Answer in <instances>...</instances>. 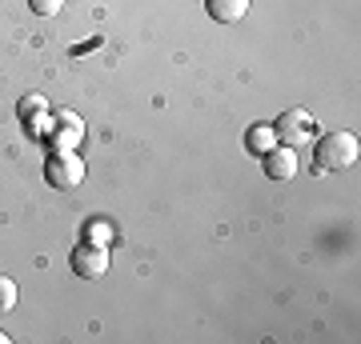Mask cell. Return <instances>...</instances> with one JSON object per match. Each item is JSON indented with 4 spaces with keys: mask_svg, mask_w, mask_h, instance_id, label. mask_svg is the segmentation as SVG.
I'll list each match as a JSON object with an SVG mask.
<instances>
[{
    "mask_svg": "<svg viewBox=\"0 0 361 344\" xmlns=\"http://www.w3.org/2000/svg\"><path fill=\"white\" fill-rule=\"evenodd\" d=\"M205 8L217 25H237L249 13V0H205Z\"/></svg>",
    "mask_w": 361,
    "mask_h": 344,
    "instance_id": "8992f818",
    "label": "cell"
},
{
    "mask_svg": "<svg viewBox=\"0 0 361 344\" xmlns=\"http://www.w3.org/2000/svg\"><path fill=\"white\" fill-rule=\"evenodd\" d=\"M73 260V272H77L80 281H101L104 272H109V253H104V244H80L77 253L68 256Z\"/></svg>",
    "mask_w": 361,
    "mask_h": 344,
    "instance_id": "277c9868",
    "label": "cell"
},
{
    "mask_svg": "<svg viewBox=\"0 0 361 344\" xmlns=\"http://www.w3.org/2000/svg\"><path fill=\"white\" fill-rule=\"evenodd\" d=\"M261 168H265V177L269 180H293L297 177V148H269L265 153V160H261Z\"/></svg>",
    "mask_w": 361,
    "mask_h": 344,
    "instance_id": "5b68a950",
    "label": "cell"
},
{
    "mask_svg": "<svg viewBox=\"0 0 361 344\" xmlns=\"http://www.w3.org/2000/svg\"><path fill=\"white\" fill-rule=\"evenodd\" d=\"M37 113H44V101H40V96H25V101H20V116L32 120Z\"/></svg>",
    "mask_w": 361,
    "mask_h": 344,
    "instance_id": "8fae6325",
    "label": "cell"
},
{
    "mask_svg": "<svg viewBox=\"0 0 361 344\" xmlns=\"http://www.w3.org/2000/svg\"><path fill=\"white\" fill-rule=\"evenodd\" d=\"M269 128H273V136H277L281 144L297 148V144H305V141H310L313 120H310V113H301V108H289V113H281Z\"/></svg>",
    "mask_w": 361,
    "mask_h": 344,
    "instance_id": "3957f363",
    "label": "cell"
},
{
    "mask_svg": "<svg viewBox=\"0 0 361 344\" xmlns=\"http://www.w3.org/2000/svg\"><path fill=\"white\" fill-rule=\"evenodd\" d=\"M44 180H49L56 192H73L85 184V160H80L73 148L68 153H52L44 160Z\"/></svg>",
    "mask_w": 361,
    "mask_h": 344,
    "instance_id": "7a4b0ae2",
    "label": "cell"
},
{
    "mask_svg": "<svg viewBox=\"0 0 361 344\" xmlns=\"http://www.w3.org/2000/svg\"><path fill=\"white\" fill-rule=\"evenodd\" d=\"M85 241H89V244H104V241H109V229H104L101 220H89V224H85Z\"/></svg>",
    "mask_w": 361,
    "mask_h": 344,
    "instance_id": "30bf717a",
    "label": "cell"
},
{
    "mask_svg": "<svg viewBox=\"0 0 361 344\" xmlns=\"http://www.w3.org/2000/svg\"><path fill=\"white\" fill-rule=\"evenodd\" d=\"M0 344H8V336H4V332H0Z\"/></svg>",
    "mask_w": 361,
    "mask_h": 344,
    "instance_id": "7c38bea8",
    "label": "cell"
},
{
    "mask_svg": "<svg viewBox=\"0 0 361 344\" xmlns=\"http://www.w3.org/2000/svg\"><path fill=\"white\" fill-rule=\"evenodd\" d=\"M16 300H20V288H16L13 276H0V312H13Z\"/></svg>",
    "mask_w": 361,
    "mask_h": 344,
    "instance_id": "52a82bcc",
    "label": "cell"
},
{
    "mask_svg": "<svg viewBox=\"0 0 361 344\" xmlns=\"http://www.w3.org/2000/svg\"><path fill=\"white\" fill-rule=\"evenodd\" d=\"M273 141H277V136H273V128L269 125H257V128H253V132H249V148H253V153H269V144Z\"/></svg>",
    "mask_w": 361,
    "mask_h": 344,
    "instance_id": "ba28073f",
    "label": "cell"
},
{
    "mask_svg": "<svg viewBox=\"0 0 361 344\" xmlns=\"http://www.w3.org/2000/svg\"><path fill=\"white\" fill-rule=\"evenodd\" d=\"M28 4H32L37 16H56L61 8H65V0H28Z\"/></svg>",
    "mask_w": 361,
    "mask_h": 344,
    "instance_id": "9c48e42d",
    "label": "cell"
},
{
    "mask_svg": "<svg viewBox=\"0 0 361 344\" xmlns=\"http://www.w3.org/2000/svg\"><path fill=\"white\" fill-rule=\"evenodd\" d=\"M357 153L361 144L353 132H325L322 141H317V168H325V172H345V168L357 165Z\"/></svg>",
    "mask_w": 361,
    "mask_h": 344,
    "instance_id": "6da1fadb",
    "label": "cell"
}]
</instances>
